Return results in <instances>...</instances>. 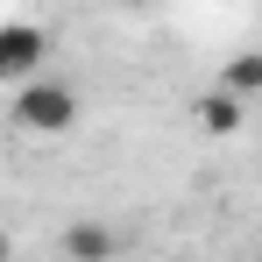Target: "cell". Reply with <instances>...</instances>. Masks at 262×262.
Segmentation results:
<instances>
[{
  "mask_svg": "<svg viewBox=\"0 0 262 262\" xmlns=\"http://www.w3.org/2000/svg\"><path fill=\"white\" fill-rule=\"evenodd\" d=\"M36 64H43V29L36 21H7V36H0V78L7 85H29Z\"/></svg>",
  "mask_w": 262,
  "mask_h": 262,
  "instance_id": "7a4b0ae2",
  "label": "cell"
},
{
  "mask_svg": "<svg viewBox=\"0 0 262 262\" xmlns=\"http://www.w3.org/2000/svg\"><path fill=\"white\" fill-rule=\"evenodd\" d=\"M199 128L206 135H234L241 128V92H227V85L206 92V99H199Z\"/></svg>",
  "mask_w": 262,
  "mask_h": 262,
  "instance_id": "277c9868",
  "label": "cell"
},
{
  "mask_svg": "<svg viewBox=\"0 0 262 262\" xmlns=\"http://www.w3.org/2000/svg\"><path fill=\"white\" fill-rule=\"evenodd\" d=\"M121 255V234L106 220H71L64 227V262H114Z\"/></svg>",
  "mask_w": 262,
  "mask_h": 262,
  "instance_id": "3957f363",
  "label": "cell"
},
{
  "mask_svg": "<svg viewBox=\"0 0 262 262\" xmlns=\"http://www.w3.org/2000/svg\"><path fill=\"white\" fill-rule=\"evenodd\" d=\"M227 92H241V99L262 92V57H234V64H227Z\"/></svg>",
  "mask_w": 262,
  "mask_h": 262,
  "instance_id": "5b68a950",
  "label": "cell"
},
{
  "mask_svg": "<svg viewBox=\"0 0 262 262\" xmlns=\"http://www.w3.org/2000/svg\"><path fill=\"white\" fill-rule=\"evenodd\" d=\"M14 121L36 135H64L78 121V92L64 78H29V85H14Z\"/></svg>",
  "mask_w": 262,
  "mask_h": 262,
  "instance_id": "6da1fadb",
  "label": "cell"
}]
</instances>
